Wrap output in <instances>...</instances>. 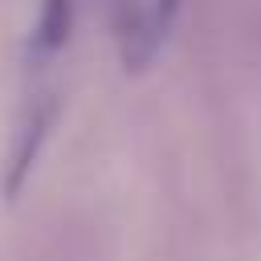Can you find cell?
Masks as SVG:
<instances>
[{
    "label": "cell",
    "mask_w": 261,
    "mask_h": 261,
    "mask_svg": "<svg viewBox=\"0 0 261 261\" xmlns=\"http://www.w3.org/2000/svg\"><path fill=\"white\" fill-rule=\"evenodd\" d=\"M45 135H49V114L41 110V114H37V118L24 126V139H20V147L12 151L8 167H4V196H8V200H12V196L20 192V184L29 179V171H33V159H37V151H41Z\"/></svg>",
    "instance_id": "cell-1"
},
{
    "label": "cell",
    "mask_w": 261,
    "mask_h": 261,
    "mask_svg": "<svg viewBox=\"0 0 261 261\" xmlns=\"http://www.w3.org/2000/svg\"><path fill=\"white\" fill-rule=\"evenodd\" d=\"M69 16H73L69 0H41V16H37V29H33V49L37 53L61 49L65 37H69Z\"/></svg>",
    "instance_id": "cell-2"
}]
</instances>
